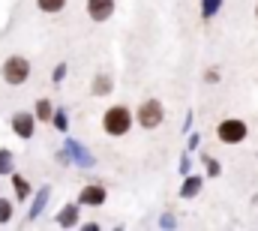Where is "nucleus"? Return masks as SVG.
<instances>
[{
  "mask_svg": "<svg viewBox=\"0 0 258 231\" xmlns=\"http://www.w3.org/2000/svg\"><path fill=\"white\" fill-rule=\"evenodd\" d=\"M84 9H87L90 21L105 24V21L117 12V0H87V3H84Z\"/></svg>",
  "mask_w": 258,
  "mask_h": 231,
  "instance_id": "nucleus-6",
  "label": "nucleus"
},
{
  "mask_svg": "<svg viewBox=\"0 0 258 231\" xmlns=\"http://www.w3.org/2000/svg\"><path fill=\"white\" fill-rule=\"evenodd\" d=\"M111 90H114V78L108 72L93 75V81H90V93L93 96H111Z\"/></svg>",
  "mask_w": 258,
  "mask_h": 231,
  "instance_id": "nucleus-10",
  "label": "nucleus"
},
{
  "mask_svg": "<svg viewBox=\"0 0 258 231\" xmlns=\"http://www.w3.org/2000/svg\"><path fill=\"white\" fill-rule=\"evenodd\" d=\"M66 3H69V0H36V9L45 12V15H57V12L66 9Z\"/></svg>",
  "mask_w": 258,
  "mask_h": 231,
  "instance_id": "nucleus-13",
  "label": "nucleus"
},
{
  "mask_svg": "<svg viewBox=\"0 0 258 231\" xmlns=\"http://www.w3.org/2000/svg\"><path fill=\"white\" fill-rule=\"evenodd\" d=\"M255 15H258V6H255Z\"/></svg>",
  "mask_w": 258,
  "mask_h": 231,
  "instance_id": "nucleus-21",
  "label": "nucleus"
},
{
  "mask_svg": "<svg viewBox=\"0 0 258 231\" xmlns=\"http://www.w3.org/2000/svg\"><path fill=\"white\" fill-rule=\"evenodd\" d=\"M216 6H219V0H204V15H213Z\"/></svg>",
  "mask_w": 258,
  "mask_h": 231,
  "instance_id": "nucleus-20",
  "label": "nucleus"
},
{
  "mask_svg": "<svg viewBox=\"0 0 258 231\" xmlns=\"http://www.w3.org/2000/svg\"><path fill=\"white\" fill-rule=\"evenodd\" d=\"M105 198H108V189H105L102 183H87V186H81V192H78V204H81V207H102Z\"/></svg>",
  "mask_w": 258,
  "mask_h": 231,
  "instance_id": "nucleus-5",
  "label": "nucleus"
},
{
  "mask_svg": "<svg viewBox=\"0 0 258 231\" xmlns=\"http://www.w3.org/2000/svg\"><path fill=\"white\" fill-rule=\"evenodd\" d=\"M30 75H33V66H30V60L24 57V54H9V57L0 63V78H3L9 87L27 84Z\"/></svg>",
  "mask_w": 258,
  "mask_h": 231,
  "instance_id": "nucleus-2",
  "label": "nucleus"
},
{
  "mask_svg": "<svg viewBox=\"0 0 258 231\" xmlns=\"http://www.w3.org/2000/svg\"><path fill=\"white\" fill-rule=\"evenodd\" d=\"M33 114H36V120H45V123H48V120L54 117V105H51L48 99H39V102L33 105Z\"/></svg>",
  "mask_w": 258,
  "mask_h": 231,
  "instance_id": "nucleus-14",
  "label": "nucleus"
},
{
  "mask_svg": "<svg viewBox=\"0 0 258 231\" xmlns=\"http://www.w3.org/2000/svg\"><path fill=\"white\" fill-rule=\"evenodd\" d=\"M66 69H69L66 63H57V66H54V72H51V81H54V84H60L66 78Z\"/></svg>",
  "mask_w": 258,
  "mask_h": 231,
  "instance_id": "nucleus-19",
  "label": "nucleus"
},
{
  "mask_svg": "<svg viewBox=\"0 0 258 231\" xmlns=\"http://www.w3.org/2000/svg\"><path fill=\"white\" fill-rule=\"evenodd\" d=\"M9 177H12V189H15V198H18V201H27V198H30V195H33V186H30V180H27V177H21V174H9Z\"/></svg>",
  "mask_w": 258,
  "mask_h": 231,
  "instance_id": "nucleus-12",
  "label": "nucleus"
},
{
  "mask_svg": "<svg viewBox=\"0 0 258 231\" xmlns=\"http://www.w3.org/2000/svg\"><path fill=\"white\" fill-rule=\"evenodd\" d=\"M12 216H15V204H12L9 198H3V195H0V225H9V222H12Z\"/></svg>",
  "mask_w": 258,
  "mask_h": 231,
  "instance_id": "nucleus-15",
  "label": "nucleus"
},
{
  "mask_svg": "<svg viewBox=\"0 0 258 231\" xmlns=\"http://www.w3.org/2000/svg\"><path fill=\"white\" fill-rule=\"evenodd\" d=\"M51 123H54V129H57V132H66V129H69V114H66L63 108H54Z\"/></svg>",
  "mask_w": 258,
  "mask_h": 231,
  "instance_id": "nucleus-17",
  "label": "nucleus"
},
{
  "mask_svg": "<svg viewBox=\"0 0 258 231\" xmlns=\"http://www.w3.org/2000/svg\"><path fill=\"white\" fill-rule=\"evenodd\" d=\"M216 135H219L222 144H240L246 138V123L237 120V117H228V120H222L216 126Z\"/></svg>",
  "mask_w": 258,
  "mask_h": 231,
  "instance_id": "nucleus-4",
  "label": "nucleus"
},
{
  "mask_svg": "<svg viewBox=\"0 0 258 231\" xmlns=\"http://www.w3.org/2000/svg\"><path fill=\"white\" fill-rule=\"evenodd\" d=\"M78 222H81V204H78V201H66L63 207L57 210V225L75 228Z\"/></svg>",
  "mask_w": 258,
  "mask_h": 231,
  "instance_id": "nucleus-9",
  "label": "nucleus"
},
{
  "mask_svg": "<svg viewBox=\"0 0 258 231\" xmlns=\"http://www.w3.org/2000/svg\"><path fill=\"white\" fill-rule=\"evenodd\" d=\"M66 153H69V162H75V165H81V168H93V165H96V159H93L75 138H66Z\"/></svg>",
  "mask_w": 258,
  "mask_h": 231,
  "instance_id": "nucleus-8",
  "label": "nucleus"
},
{
  "mask_svg": "<svg viewBox=\"0 0 258 231\" xmlns=\"http://www.w3.org/2000/svg\"><path fill=\"white\" fill-rule=\"evenodd\" d=\"M48 198H51V189L48 186H42L39 192H36V198H33V204H30V213H27V219L33 222V219H39V213L45 210V204H48Z\"/></svg>",
  "mask_w": 258,
  "mask_h": 231,
  "instance_id": "nucleus-11",
  "label": "nucleus"
},
{
  "mask_svg": "<svg viewBox=\"0 0 258 231\" xmlns=\"http://www.w3.org/2000/svg\"><path fill=\"white\" fill-rule=\"evenodd\" d=\"M198 189H201V180H198V177H186V180H183V189H180V195H183V198H192Z\"/></svg>",
  "mask_w": 258,
  "mask_h": 231,
  "instance_id": "nucleus-18",
  "label": "nucleus"
},
{
  "mask_svg": "<svg viewBox=\"0 0 258 231\" xmlns=\"http://www.w3.org/2000/svg\"><path fill=\"white\" fill-rule=\"evenodd\" d=\"M9 126H12V132H15L21 141H30V138H33V132H36V114L15 111L12 120H9Z\"/></svg>",
  "mask_w": 258,
  "mask_h": 231,
  "instance_id": "nucleus-7",
  "label": "nucleus"
},
{
  "mask_svg": "<svg viewBox=\"0 0 258 231\" xmlns=\"http://www.w3.org/2000/svg\"><path fill=\"white\" fill-rule=\"evenodd\" d=\"M132 123H135V111L129 108V105H108L105 111H102V132L108 135V138H123L129 129H132Z\"/></svg>",
  "mask_w": 258,
  "mask_h": 231,
  "instance_id": "nucleus-1",
  "label": "nucleus"
},
{
  "mask_svg": "<svg viewBox=\"0 0 258 231\" xmlns=\"http://www.w3.org/2000/svg\"><path fill=\"white\" fill-rule=\"evenodd\" d=\"M162 120H165V105L159 99H144L135 108V123L141 129H156V126H162Z\"/></svg>",
  "mask_w": 258,
  "mask_h": 231,
  "instance_id": "nucleus-3",
  "label": "nucleus"
},
{
  "mask_svg": "<svg viewBox=\"0 0 258 231\" xmlns=\"http://www.w3.org/2000/svg\"><path fill=\"white\" fill-rule=\"evenodd\" d=\"M12 171H15V156H12V150L0 147V174H12Z\"/></svg>",
  "mask_w": 258,
  "mask_h": 231,
  "instance_id": "nucleus-16",
  "label": "nucleus"
}]
</instances>
